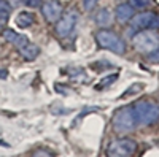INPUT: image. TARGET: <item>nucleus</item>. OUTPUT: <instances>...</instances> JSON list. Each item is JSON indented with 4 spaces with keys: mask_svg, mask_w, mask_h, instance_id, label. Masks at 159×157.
Masks as SVG:
<instances>
[{
    "mask_svg": "<svg viewBox=\"0 0 159 157\" xmlns=\"http://www.w3.org/2000/svg\"><path fill=\"white\" fill-rule=\"evenodd\" d=\"M153 16H154L153 11H143V13H139V15H134V16L130 18L132 29H137V30L150 29V27H151Z\"/></svg>",
    "mask_w": 159,
    "mask_h": 157,
    "instance_id": "obj_8",
    "label": "nucleus"
},
{
    "mask_svg": "<svg viewBox=\"0 0 159 157\" xmlns=\"http://www.w3.org/2000/svg\"><path fill=\"white\" fill-rule=\"evenodd\" d=\"M0 29H2V22H0Z\"/></svg>",
    "mask_w": 159,
    "mask_h": 157,
    "instance_id": "obj_22",
    "label": "nucleus"
},
{
    "mask_svg": "<svg viewBox=\"0 0 159 157\" xmlns=\"http://www.w3.org/2000/svg\"><path fill=\"white\" fill-rule=\"evenodd\" d=\"M40 2H42V0H24V3L29 5V7H38Z\"/></svg>",
    "mask_w": 159,
    "mask_h": 157,
    "instance_id": "obj_20",
    "label": "nucleus"
},
{
    "mask_svg": "<svg viewBox=\"0 0 159 157\" xmlns=\"http://www.w3.org/2000/svg\"><path fill=\"white\" fill-rule=\"evenodd\" d=\"M150 29H159V13H154L153 21H151V27Z\"/></svg>",
    "mask_w": 159,
    "mask_h": 157,
    "instance_id": "obj_19",
    "label": "nucleus"
},
{
    "mask_svg": "<svg viewBox=\"0 0 159 157\" xmlns=\"http://www.w3.org/2000/svg\"><path fill=\"white\" fill-rule=\"evenodd\" d=\"M153 2L151 0H130V5L134 7V8H147V7H150Z\"/></svg>",
    "mask_w": 159,
    "mask_h": 157,
    "instance_id": "obj_15",
    "label": "nucleus"
},
{
    "mask_svg": "<svg viewBox=\"0 0 159 157\" xmlns=\"http://www.w3.org/2000/svg\"><path fill=\"white\" fill-rule=\"evenodd\" d=\"M148 59H150L151 62H159V46H157L153 52H150V54H148Z\"/></svg>",
    "mask_w": 159,
    "mask_h": 157,
    "instance_id": "obj_18",
    "label": "nucleus"
},
{
    "mask_svg": "<svg viewBox=\"0 0 159 157\" xmlns=\"http://www.w3.org/2000/svg\"><path fill=\"white\" fill-rule=\"evenodd\" d=\"M115 15H116V19L119 22H127V21H130L132 16H134V7L130 3H119L116 7Z\"/></svg>",
    "mask_w": 159,
    "mask_h": 157,
    "instance_id": "obj_10",
    "label": "nucleus"
},
{
    "mask_svg": "<svg viewBox=\"0 0 159 157\" xmlns=\"http://www.w3.org/2000/svg\"><path fill=\"white\" fill-rule=\"evenodd\" d=\"M5 76H7V72H5V70L0 72V78H5Z\"/></svg>",
    "mask_w": 159,
    "mask_h": 157,
    "instance_id": "obj_21",
    "label": "nucleus"
},
{
    "mask_svg": "<svg viewBox=\"0 0 159 157\" xmlns=\"http://www.w3.org/2000/svg\"><path fill=\"white\" fill-rule=\"evenodd\" d=\"M76 21H78V13H76V10L70 8V10L65 11L64 15L56 21V27H54V30H56L57 37H61V38H67V37L73 32L75 25H76Z\"/></svg>",
    "mask_w": 159,
    "mask_h": 157,
    "instance_id": "obj_6",
    "label": "nucleus"
},
{
    "mask_svg": "<svg viewBox=\"0 0 159 157\" xmlns=\"http://www.w3.org/2000/svg\"><path fill=\"white\" fill-rule=\"evenodd\" d=\"M132 46L140 54H150L159 46V35L151 29L139 30L132 37Z\"/></svg>",
    "mask_w": 159,
    "mask_h": 157,
    "instance_id": "obj_3",
    "label": "nucleus"
},
{
    "mask_svg": "<svg viewBox=\"0 0 159 157\" xmlns=\"http://www.w3.org/2000/svg\"><path fill=\"white\" fill-rule=\"evenodd\" d=\"M3 38H5L8 43L15 45L18 49H19L21 46H24L25 43H29V40H27V37H25V35H21V33H18V32H15V30H11V29L3 30Z\"/></svg>",
    "mask_w": 159,
    "mask_h": 157,
    "instance_id": "obj_9",
    "label": "nucleus"
},
{
    "mask_svg": "<svg viewBox=\"0 0 159 157\" xmlns=\"http://www.w3.org/2000/svg\"><path fill=\"white\" fill-rule=\"evenodd\" d=\"M134 113L137 117V124L153 125L159 121V107L151 100H139L134 105Z\"/></svg>",
    "mask_w": 159,
    "mask_h": 157,
    "instance_id": "obj_2",
    "label": "nucleus"
},
{
    "mask_svg": "<svg viewBox=\"0 0 159 157\" xmlns=\"http://www.w3.org/2000/svg\"><path fill=\"white\" fill-rule=\"evenodd\" d=\"M34 22H35V18L29 11H22V13H19V15L16 16V24H18V27H21V29L30 27Z\"/></svg>",
    "mask_w": 159,
    "mask_h": 157,
    "instance_id": "obj_13",
    "label": "nucleus"
},
{
    "mask_svg": "<svg viewBox=\"0 0 159 157\" xmlns=\"http://www.w3.org/2000/svg\"><path fill=\"white\" fill-rule=\"evenodd\" d=\"M19 52H21V56H22L25 60H34V59H37L38 54H40V48H38L37 45H32V43L29 41V43H25L24 46L19 48Z\"/></svg>",
    "mask_w": 159,
    "mask_h": 157,
    "instance_id": "obj_11",
    "label": "nucleus"
},
{
    "mask_svg": "<svg viewBox=\"0 0 159 157\" xmlns=\"http://www.w3.org/2000/svg\"><path fill=\"white\" fill-rule=\"evenodd\" d=\"M94 19H96V24L100 25V27H108V25L111 24V21H113V16H111L110 10L102 8V10H99V13L96 15Z\"/></svg>",
    "mask_w": 159,
    "mask_h": 157,
    "instance_id": "obj_12",
    "label": "nucleus"
},
{
    "mask_svg": "<svg viewBox=\"0 0 159 157\" xmlns=\"http://www.w3.org/2000/svg\"><path fill=\"white\" fill-rule=\"evenodd\" d=\"M111 125H113V130L119 135H124V133H129L132 130H135L137 117H135V113H134V107L118 108L113 114Z\"/></svg>",
    "mask_w": 159,
    "mask_h": 157,
    "instance_id": "obj_1",
    "label": "nucleus"
},
{
    "mask_svg": "<svg viewBox=\"0 0 159 157\" xmlns=\"http://www.w3.org/2000/svg\"><path fill=\"white\" fill-rule=\"evenodd\" d=\"M42 15L48 22H56L62 16V7L56 0H45L42 3Z\"/></svg>",
    "mask_w": 159,
    "mask_h": 157,
    "instance_id": "obj_7",
    "label": "nucleus"
},
{
    "mask_svg": "<svg viewBox=\"0 0 159 157\" xmlns=\"http://www.w3.org/2000/svg\"><path fill=\"white\" fill-rule=\"evenodd\" d=\"M99 2V0H83V7H84V10L86 11H91L92 8L96 7V3Z\"/></svg>",
    "mask_w": 159,
    "mask_h": 157,
    "instance_id": "obj_17",
    "label": "nucleus"
},
{
    "mask_svg": "<svg viewBox=\"0 0 159 157\" xmlns=\"http://www.w3.org/2000/svg\"><path fill=\"white\" fill-rule=\"evenodd\" d=\"M137 151V143L130 138H119L113 140L108 148H107V155L110 157H129L134 155Z\"/></svg>",
    "mask_w": 159,
    "mask_h": 157,
    "instance_id": "obj_5",
    "label": "nucleus"
},
{
    "mask_svg": "<svg viewBox=\"0 0 159 157\" xmlns=\"http://www.w3.org/2000/svg\"><path fill=\"white\" fill-rule=\"evenodd\" d=\"M116 78H118V75H116V73H115V75L107 76V80H102V81H100V84H97V86H96V89H102V87L110 86L111 83H115V81H116Z\"/></svg>",
    "mask_w": 159,
    "mask_h": 157,
    "instance_id": "obj_14",
    "label": "nucleus"
},
{
    "mask_svg": "<svg viewBox=\"0 0 159 157\" xmlns=\"http://www.w3.org/2000/svg\"><path fill=\"white\" fill-rule=\"evenodd\" d=\"M96 41L100 48L103 49H110L116 54H124L126 52V45L124 41L121 40V37L116 35L115 32L111 30H107V29H100L97 33H96Z\"/></svg>",
    "mask_w": 159,
    "mask_h": 157,
    "instance_id": "obj_4",
    "label": "nucleus"
},
{
    "mask_svg": "<svg viewBox=\"0 0 159 157\" xmlns=\"http://www.w3.org/2000/svg\"><path fill=\"white\" fill-rule=\"evenodd\" d=\"M10 11H11V7L8 5V2H7V0H0V13L7 16Z\"/></svg>",
    "mask_w": 159,
    "mask_h": 157,
    "instance_id": "obj_16",
    "label": "nucleus"
}]
</instances>
